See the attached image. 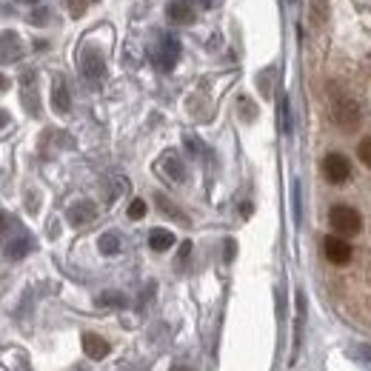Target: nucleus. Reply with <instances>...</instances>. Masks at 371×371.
I'll list each match as a JSON object with an SVG mask.
<instances>
[{"instance_id":"obj_1","label":"nucleus","mask_w":371,"mask_h":371,"mask_svg":"<svg viewBox=\"0 0 371 371\" xmlns=\"http://www.w3.org/2000/svg\"><path fill=\"white\" fill-rule=\"evenodd\" d=\"M329 220H331L334 232L343 235V237H351V235H357V232L363 229V217H360V211L351 208V206H334L331 214H329Z\"/></svg>"},{"instance_id":"obj_19","label":"nucleus","mask_w":371,"mask_h":371,"mask_svg":"<svg viewBox=\"0 0 371 371\" xmlns=\"http://www.w3.org/2000/svg\"><path fill=\"white\" fill-rule=\"evenodd\" d=\"M280 129H283V134L291 131V114H288V100L285 98L280 100Z\"/></svg>"},{"instance_id":"obj_23","label":"nucleus","mask_w":371,"mask_h":371,"mask_svg":"<svg viewBox=\"0 0 371 371\" xmlns=\"http://www.w3.org/2000/svg\"><path fill=\"white\" fill-rule=\"evenodd\" d=\"M9 223H12V220H9V214H6V211H0V235H4V232L9 229Z\"/></svg>"},{"instance_id":"obj_11","label":"nucleus","mask_w":371,"mask_h":371,"mask_svg":"<svg viewBox=\"0 0 371 371\" xmlns=\"http://www.w3.org/2000/svg\"><path fill=\"white\" fill-rule=\"evenodd\" d=\"M169 20L172 23H192L194 20V12H192V6L189 4H183V0H175V4L169 6Z\"/></svg>"},{"instance_id":"obj_6","label":"nucleus","mask_w":371,"mask_h":371,"mask_svg":"<svg viewBox=\"0 0 371 371\" xmlns=\"http://www.w3.org/2000/svg\"><path fill=\"white\" fill-rule=\"evenodd\" d=\"M177 57H180V40H177L175 35H166V37H163V49L158 52L155 63H158L160 69H172V66L177 63Z\"/></svg>"},{"instance_id":"obj_15","label":"nucleus","mask_w":371,"mask_h":371,"mask_svg":"<svg viewBox=\"0 0 371 371\" xmlns=\"http://www.w3.org/2000/svg\"><path fill=\"white\" fill-rule=\"evenodd\" d=\"M163 169H166V175H169L172 180H177V183H180V180L186 177V172H183V163H180L177 158H172V155L166 158V163H163Z\"/></svg>"},{"instance_id":"obj_14","label":"nucleus","mask_w":371,"mask_h":371,"mask_svg":"<svg viewBox=\"0 0 371 371\" xmlns=\"http://www.w3.org/2000/svg\"><path fill=\"white\" fill-rule=\"evenodd\" d=\"M314 26H323L329 20V0H312V12H309Z\"/></svg>"},{"instance_id":"obj_25","label":"nucleus","mask_w":371,"mask_h":371,"mask_svg":"<svg viewBox=\"0 0 371 371\" xmlns=\"http://www.w3.org/2000/svg\"><path fill=\"white\" fill-rule=\"evenodd\" d=\"M6 86H9V81H6V78H4V74H0V92H4V89H6Z\"/></svg>"},{"instance_id":"obj_2","label":"nucleus","mask_w":371,"mask_h":371,"mask_svg":"<svg viewBox=\"0 0 371 371\" xmlns=\"http://www.w3.org/2000/svg\"><path fill=\"white\" fill-rule=\"evenodd\" d=\"M331 117H334V123H337L343 131H351V129L360 123V106H357V100H351V98L337 100L334 109H331Z\"/></svg>"},{"instance_id":"obj_5","label":"nucleus","mask_w":371,"mask_h":371,"mask_svg":"<svg viewBox=\"0 0 371 371\" xmlns=\"http://www.w3.org/2000/svg\"><path fill=\"white\" fill-rule=\"evenodd\" d=\"M81 71L86 74L89 81H100L106 74V63H103V54L98 49H83L81 54Z\"/></svg>"},{"instance_id":"obj_8","label":"nucleus","mask_w":371,"mask_h":371,"mask_svg":"<svg viewBox=\"0 0 371 371\" xmlns=\"http://www.w3.org/2000/svg\"><path fill=\"white\" fill-rule=\"evenodd\" d=\"M83 351H86L92 360H100V357L109 354V343H106L103 337H98V334H83Z\"/></svg>"},{"instance_id":"obj_13","label":"nucleus","mask_w":371,"mask_h":371,"mask_svg":"<svg viewBox=\"0 0 371 371\" xmlns=\"http://www.w3.org/2000/svg\"><path fill=\"white\" fill-rule=\"evenodd\" d=\"M29 252H32V240H29V237H18V240H12V243L6 246V254H9L12 260L26 257Z\"/></svg>"},{"instance_id":"obj_20","label":"nucleus","mask_w":371,"mask_h":371,"mask_svg":"<svg viewBox=\"0 0 371 371\" xmlns=\"http://www.w3.org/2000/svg\"><path fill=\"white\" fill-rule=\"evenodd\" d=\"M89 4H95V0H69V9H71V15L74 18H81L83 12H86V6Z\"/></svg>"},{"instance_id":"obj_18","label":"nucleus","mask_w":371,"mask_h":371,"mask_svg":"<svg viewBox=\"0 0 371 371\" xmlns=\"http://www.w3.org/2000/svg\"><path fill=\"white\" fill-rule=\"evenodd\" d=\"M357 158L363 160V166H368V169H371V137L360 140V146H357Z\"/></svg>"},{"instance_id":"obj_16","label":"nucleus","mask_w":371,"mask_h":371,"mask_svg":"<svg viewBox=\"0 0 371 371\" xmlns=\"http://www.w3.org/2000/svg\"><path fill=\"white\" fill-rule=\"evenodd\" d=\"M100 252H103V254H117V252H120V237H117L114 232L103 235V237H100Z\"/></svg>"},{"instance_id":"obj_10","label":"nucleus","mask_w":371,"mask_h":371,"mask_svg":"<svg viewBox=\"0 0 371 371\" xmlns=\"http://www.w3.org/2000/svg\"><path fill=\"white\" fill-rule=\"evenodd\" d=\"M69 220L74 223V226H83V223H92L95 220V206L92 203H78L69 208Z\"/></svg>"},{"instance_id":"obj_4","label":"nucleus","mask_w":371,"mask_h":371,"mask_svg":"<svg viewBox=\"0 0 371 371\" xmlns=\"http://www.w3.org/2000/svg\"><path fill=\"white\" fill-rule=\"evenodd\" d=\"M323 254H326V260L329 263H334V266H348L351 263V257H354V249L343 240V237H326L323 240Z\"/></svg>"},{"instance_id":"obj_17","label":"nucleus","mask_w":371,"mask_h":371,"mask_svg":"<svg viewBox=\"0 0 371 371\" xmlns=\"http://www.w3.org/2000/svg\"><path fill=\"white\" fill-rule=\"evenodd\" d=\"M98 306H126V297L120 291H106L98 297Z\"/></svg>"},{"instance_id":"obj_9","label":"nucleus","mask_w":371,"mask_h":371,"mask_svg":"<svg viewBox=\"0 0 371 371\" xmlns=\"http://www.w3.org/2000/svg\"><path fill=\"white\" fill-rule=\"evenodd\" d=\"M52 103H54V109H57V112H63V114L71 109V98H69V89H66L63 78H57V81H54V86H52Z\"/></svg>"},{"instance_id":"obj_12","label":"nucleus","mask_w":371,"mask_h":371,"mask_svg":"<svg viewBox=\"0 0 371 371\" xmlns=\"http://www.w3.org/2000/svg\"><path fill=\"white\" fill-rule=\"evenodd\" d=\"M148 246H152L155 252H166L175 246V235L166 232V229H155L152 235H148Z\"/></svg>"},{"instance_id":"obj_7","label":"nucleus","mask_w":371,"mask_h":371,"mask_svg":"<svg viewBox=\"0 0 371 371\" xmlns=\"http://www.w3.org/2000/svg\"><path fill=\"white\" fill-rule=\"evenodd\" d=\"M23 49H20V40L15 32H4L0 35V63H15L20 60Z\"/></svg>"},{"instance_id":"obj_3","label":"nucleus","mask_w":371,"mask_h":371,"mask_svg":"<svg viewBox=\"0 0 371 371\" xmlns=\"http://www.w3.org/2000/svg\"><path fill=\"white\" fill-rule=\"evenodd\" d=\"M323 175H326L329 183H346V180L351 177V163H348V158H343V155H337V152L326 155V160H323Z\"/></svg>"},{"instance_id":"obj_24","label":"nucleus","mask_w":371,"mask_h":371,"mask_svg":"<svg viewBox=\"0 0 371 371\" xmlns=\"http://www.w3.org/2000/svg\"><path fill=\"white\" fill-rule=\"evenodd\" d=\"M4 126H9V114H6V112H0V129H4Z\"/></svg>"},{"instance_id":"obj_22","label":"nucleus","mask_w":371,"mask_h":371,"mask_svg":"<svg viewBox=\"0 0 371 371\" xmlns=\"http://www.w3.org/2000/svg\"><path fill=\"white\" fill-rule=\"evenodd\" d=\"M49 20V15H46V9H37L35 15H29V23H35V26H43Z\"/></svg>"},{"instance_id":"obj_21","label":"nucleus","mask_w":371,"mask_h":371,"mask_svg":"<svg viewBox=\"0 0 371 371\" xmlns=\"http://www.w3.org/2000/svg\"><path fill=\"white\" fill-rule=\"evenodd\" d=\"M146 214V200H131V206H129V217L131 220H140Z\"/></svg>"}]
</instances>
